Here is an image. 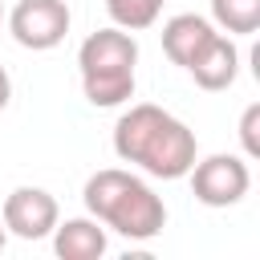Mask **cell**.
<instances>
[{"instance_id":"6","label":"cell","mask_w":260,"mask_h":260,"mask_svg":"<svg viewBox=\"0 0 260 260\" xmlns=\"http://www.w3.org/2000/svg\"><path fill=\"white\" fill-rule=\"evenodd\" d=\"M0 219H4L8 236H16V240H45V236H53L61 207L45 187H16V191H8Z\"/></svg>"},{"instance_id":"10","label":"cell","mask_w":260,"mask_h":260,"mask_svg":"<svg viewBox=\"0 0 260 260\" xmlns=\"http://www.w3.org/2000/svg\"><path fill=\"white\" fill-rule=\"evenodd\" d=\"M211 20L228 37H252L260 28V0H211Z\"/></svg>"},{"instance_id":"3","label":"cell","mask_w":260,"mask_h":260,"mask_svg":"<svg viewBox=\"0 0 260 260\" xmlns=\"http://www.w3.org/2000/svg\"><path fill=\"white\" fill-rule=\"evenodd\" d=\"M77 69H81V89L85 102L98 110L122 106L134 98V69H138V41L126 28H98L81 41L77 49Z\"/></svg>"},{"instance_id":"13","label":"cell","mask_w":260,"mask_h":260,"mask_svg":"<svg viewBox=\"0 0 260 260\" xmlns=\"http://www.w3.org/2000/svg\"><path fill=\"white\" fill-rule=\"evenodd\" d=\"M12 102V77H8V69L0 65V110Z\"/></svg>"},{"instance_id":"5","label":"cell","mask_w":260,"mask_h":260,"mask_svg":"<svg viewBox=\"0 0 260 260\" xmlns=\"http://www.w3.org/2000/svg\"><path fill=\"white\" fill-rule=\"evenodd\" d=\"M73 16H69V4L65 0H16V8L8 12V32L20 49H32V53H45V49H57L69 32Z\"/></svg>"},{"instance_id":"12","label":"cell","mask_w":260,"mask_h":260,"mask_svg":"<svg viewBox=\"0 0 260 260\" xmlns=\"http://www.w3.org/2000/svg\"><path fill=\"white\" fill-rule=\"evenodd\" d=\"M240 146H244V158H260V102H252L240 114Z\"/></svg>"},{"instance_id":"7","label":"cell","mask_w":260,"mask_h":260,"mask_svg":"<svg viewBox=\"0 0 260 260\" xmlns=\"http://www.w3.org/2000/svg\"><path fill=\"white\" fill-rule=\"evenodd\" d=\"M187 73L195 77L199 89H211V93H215V89H228V85L236 81V73H240V49H236V41L215 28V32L207 37V45L191 57Z\"/></svg>"},{"instance_id":"15","label":"cell","mask_w":260,"mask_h":260,"mask_svg":"<svg viewBox=\"0 0 260 260\" xmlns=\"http://www.w3.org/2000/svg\"><path fill=\"white\" fill-rule=\"evenodd\" d=\"M0 20H4V4H0Z\"/></svg>"},{"instance_id":"9","label":"cell","mask_w":260,"mask_h":260,"mask_svg":"<svg viewBox=\"0 0 260 260\" xmlns=\"http://www.w3.org/2000/svg\"><path fill=\"white\" fill-rule=\"evenodd\" d=\"M215 32V24L207 20V16H199V12H179V16H171L167 24H162V53L175 61V65H191V57L207 45V37Z\"/></svg>"},{"instance_id":"2","label":"cell","mask_w":260,"mask_h":260,"mask_svg":"<svg viewBox=\"0 0 260 260\" xmlns=\"http://www.w3.org/2000/svg\"><path fill=\"white\" fill-rule=\"evenodd\" d=\"M85 211L126 236V240H154L162 228H167V203L162 195H154V187L146 179H138L134 171H122V167H106V171H93L85 179Z\"/></svg>"},{"instance_id":"11","label":"cell","mask_w":260,"mask_h":260,"mask_svg":"<svg viewBox=\"0 0 260 260\" xmlns=\"http://www.w3.org/2000/svg\"><path fill=\"white\" fill-rule=\"evenodd\" d=\"M162 4H167V0H106V12H110V20H114L118 28L142 32V28H150V24L158 20Z\"/></svg>"},{"instance_id":"14","label":"cell","mask_w":260,"mask_h":260,"mask_svg":"<svg viewBox=\"0 0 260 260\" xmlns=\"http://www.w3.org/2000/svg\"><path fill=\"white\" fill-rule=\"evenodd\" d=\"M4 244H8V228H4V219H0V252H4Z\"/></svg>"},{"instance_id":"4","label":"cell","mask_w":260,"mask_h":260,"mask_svg":"<svg viewBox=\"0 0 260 260\" xmlns=\"http://www.w3.org/2000/svg\"><path fill=\"white\" fill-rule=\"evenodd\" d=\"M191 191L203 207H236L248 187H252V171L240 154H207V158H195L191 171Z\"/></svg>"},{"instance_id":"1","label":"cell","mask_w":260,"mask_h":260,"mask_svg":"<svg viewBox=\"0 0 260 260\" xmlns=\"http://www.w3.org/2000/svg\"><path fill=\"white\" fill-rule=\"evenodd\" d=\"M114 154L150 179H187L191 162L199 158V142L195 130L171 110L138 102L114 122Z\"/></svg>"},{"instance_id":"8","label":"cell","mask_w":260,"mask_h":260,"mask_svg":"<svg viewBox=\"0 0 260 260\" xmlns=\"http://www.w3.org/2000/svg\"><path fill=\"white\" fill-rule=\"evenodd\" d=\"M106 248H110V236L93 215H77L65 223L57 219V228H53V252L61 260H102Z\"/></svg>"}]
</instances>
